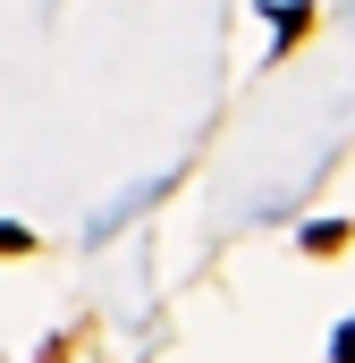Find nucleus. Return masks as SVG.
Returning a JSON list of instances; mask_svg holds the SVG:
<instances>
[{
  "instance_id": "nucleus-2",
  "label": "nucleus",
  "mask_w": 355,
  "mask_h": 363,
  "mask_svg": "<svg viewBox=\"0 0 355 363\" xmlns=\"http://www.w3.org/2000/svg\"><path fill=\"white\" fill-rule=\"evenodd\" d=\"M330 355H339V363H355V321L339 330V338H330Z\"/></svg>"
},
{
  "instance_id": "nucleus-1",
  "label": "nucleus",
  "mask_w": 355,
  "mask_h": 363,
  "mask_svg": "<svg viewBox=\"0 0 355 363\" xmlns=\"http://www.w3.org/2000/svg\"><path fill=\"white\" fill-rule=\"evenodd\" d=\"M26 245H34V237H26V228H9V220H0V254H26Z\"/></svg>"
}]
</instances>
